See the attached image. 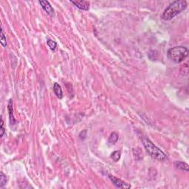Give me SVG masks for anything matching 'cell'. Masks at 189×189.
Returning a JSON list of instances; mask_svg holds the SVG:
<instances>
[{
	"instance_id": "cell-1",
	"label": "cell",
	"mask_w": 189,
	"mask_h": 189,
	"mask_svg": "<svg viewBox=\"0 0 189 189\" xmlns=\"http://www.w3.org/2000/svg\"><path fill=\"white\" fill-rule=\"evenodd\" d=\"M187 8V2L185 0H177L171 2L163 11L162 14L163 19L169 21L175 16L185 11Z\"/></svg>"
},
{
	"instance_id": "cell-2",
	"label": "cell",
	"mask_w": 189,
	"mask_h": 189,
	"mask_svg": "<svg viewBox=\"0 0 189 189\" xmlns=\"http://www.w3.org/2000/svg\"><path fill=\"white\" fill-rule=\"evenodd\" d=\"M142 143L145 147L148 154L151 157L160 161H164L167 160V156L160 148L156 146L148 138H143Z\"/></svg>"
},
{
	"instance_id": "cell-3",
	"label": "cell",
	"mask_w": 189,
	"mask_h": 189,
	"mask_svg": "<svg viewBox=\"0 0 189 189\" xmlns=\"http://www.w3.org/2000/svg\"><path fill=\"white\" fill-rule=\"evenodd\" d=\"M188 49L184 46L174 47L168 50V57L173 62L180 64L183 62L188 56Z\"/></svg>"
},
{
	"instance_id": "cell-4",
	"label": "cell",
	"mask_w": 189,
	"mask_h": 189,
	"mask_svg": "<svg viewBox=\"0 0 189 189\" xmlns=\"http://www.w3.org/2000/svg\"><path fill=\"white\" fill-rule=\"evenodd\" d=\"M109 178L110 179V180L112 182V183L114 184L118 188H131V185L129 184L126 183V182L123 181V180H121V179L115 177V176H112V175H109Z\"/></svg>"
},
{
	"instance_id": "cell-5",
	"label": "cell",
	"mask_w": 189,
	"mask_h": 189,
	"mask_svg": "<svg viewBox=\"0 0 189 189\" xmlns=\"http://www.w3.org/2000/svg\"><path fill=\"white\" fill-rule=\"evenodd\" d=\"M39 2L47 14H49L50 16H53V15L54 14V9H53V7L51 6L50 3L49 2L45 1V0H42V1H39Z\"/></svg>"
},
{
	"instance_id": "cell-6",
	"label": "cell",
	"mask_w": 189,
	"mask_h": 189,
	"mask_svg": "<svg viewBox=\"0 0 189 189\" xmlns=\"http://www.w3.org/2000/svg\"><path fill=\"white\" fill-rule=\"evenodd\" d=\"M75 7L83 11H89V2L87 1H70Z\"/></svg>"
},
{
	"instance_id": "cell-7",
	"label": "cell",
	"mask_w": 189,
	"mask_h": 189,
	"mask_svg": "<svg viewBox=\"0 0 189 189\" xmlns=\"http://www.w3.org/2000/svg\"><path fill=\"white\" fill-rule=\"evenodd\" d=\"M8 112H9V118H10V122H11V125H15L16 123V120L14 118L13 112V101L11 99H10L9 102H8Z\"/></svg>"
},
{
	"instance_id": "cell-8",
	"label": "cell",
	"mask_w": 189,
	"mask_h": 189,
	"mask_svg": "<svg viewBox=\"0 0 189 189\" xmlns=\"http://www.w3.org/2000/svg\"><path fill=\"white\" fill-rule=\"evenodd\" d=\"M174 166L176 168H177L180 171H183L188 172V163H184V162H180V161H176L174 163Z\"/></svg>"
},
{
	"instance_id": "cell-9",
	"label": "cell",
	"mask_w": 189,
	"mask_h": 189,
	"mask_svg": "<svg viewBox=\"0 0 189 189\" xmlns=\"http://www.w3.org/2000/svg\"><path fill=\"white\" fill-rule=\"evenodd\" d=\"M53 92H54L55 94L57 96L58 98L61 99L63 98V91L62 89H61V86L59 85L58 83H55L54 85H53Z\"/></svg>"
},
{
	"instance_id": "cell-10",
	"label": "cell",
	"mask_w": 189,
	"mask_h": 189,
	"mask_svg": "<svg viewBox=\"0 0 189 189\" xmlns=\"http://www.w3.org/2000/svg\"><path fill=\"white\" fill-rule=\"evenodd\" d=\"M118 139H119V136H118V134H117L116 132H112L111 134V135L109 137V140H108V143L111 145H114L118 142Z\"/></svg>"
},
{
	"instance_id": "cell-11",
	"label": "cell",
	"mask_w": 189,
	"mask_h": 189,
	"mask_svg": "<svg viewBox=\"0 0 189 189\" xmlns=\"http://www.w3.org/2000/svg\"><path fill=\"white\" fill-rule=\"evenodd\" d=\"M121 153L120 151H115L114 152H112V154L111 155V157L112 158V160L115 161V162H118V161L121 159Z\"/></svg>"
},
{
	"instance_id": "cell-12",
	"label": "cell",
	"mask_w": 189,
	"mask_h": 189,
	"mask_svg": "<svg viewBox=\"0 0 189 189\" xmlns=\"http://www.w3.org/2000/svg\"><path fill=\"white\" fill-rule=\"evenodd\" d=\"M7 183V176L2 171L1 172V177H0V187L3 188Z\"/></svg>"
},
{
	"instance_id": "cell-13",
	"label": "cell",
	"mask_w": 189,
	"mask_h": 189,
	"mask_svg": "<svg viewBox=\"0 0 189 189\" xmlns=\"http://www.w3.org/2000/svg\"><path fill=\"white\" fill-rule=\"evenodd\" d=\"M47 43L48 47L50 48V50H55L56 49V47H57V43L55 42V41L52 40V39H48Z\"/></svg>"
},
{
	"instance_id": "cell-14",
	"label": "cell",
	"mask_w": 189,
	"mask_h": 189,
	"mask_svg": "<svg viewBox=\"0 0 189 189\" xmlns=\"http://www.w3.org/2000/svg\"><path fill=\"white\" fill-rule=\"evenodd\" d=\"M1 44L4 47H7V42H6V36L5 34L4 30L2 28L1 30Z\"/></svg>"
},
{
	"instance_id": "cell-15",
	"label": "cell",
	"mask_w": 189,
	"mask_h": 189,
	"mask_svg": "<svg viewBox=\"0 0 189 189\" xmlns=\"http://www.w3.org/2000/svg\"><path fill=\"white\" fill-rule=\"evenodd\" d=\"M0 132H1V137L4 136L5 133V129L4 127V120H3L2 116H1V128H0Z\"/></svg>"
}]
</instances>
